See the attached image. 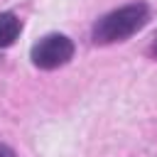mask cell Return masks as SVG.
<instances>
[{"label": "cell", "mask_w": 157, "mask_h": 157, "mask_svg": "<svg viewBox=\"0 0 157 157\" xmlns=\"http://www.w3.org/2000/svg\"><path fill=\"white\" fill-rule=\"evenodd\" d=\"M150 20V7L145 2H130L123 5L108 15H103L96 25H93V42L96 44H113V42H123L128 37H132L135 32H140Z\"/></svg>", "instance_id": "1"}, {"label": "cell", "mask_w": 157, "mask_h": 157, "mask_svg": "<svg viewBox=\"0 0 157 157\" xmlns=\"http://www.w3.org/2000/svg\"><path fill=\"white\" fill-rule=\"evenodd\" d=\"M71 56H74V42L66 34H47L29 52L32 64L37 69H44V71H52V69L69 64Z\"/></svg>", "instance_id": "2"}, {"label": "cell", "mask_w": 157, "mask_h": 157, "mask_svg": "<svg viewBox=\"0 0 157 157\" xmlns=\"http://www.w3.org/2000/svg\"><path fill=\"white\" fill-rule=\"evenodd\" d=\"M22 32V22L15 12H0V47H12Z\"/></svg>", "instance_id": "3"}, {"label": "cell", "mask_w": 157, "mask_h": 157, "mask_svg": "<svg viewBox=\"0 0 157 157\" xmlns=\"http://www.w3.org/2000/svg\"><path fill=\"white\" fill-rule=\"evenodd\" d=\"M0 157H17V155H15V150H12V147H7V145H2V142H0Z\"/></svg>", "instance_id": "4"}, {"label": "cell", "mask_w": 157, "mask_h": 157, "mask_svg": "<svg viewBox=\"0 0 157 157\" xmlns=\"http://www.w3.org/2000/svg\"><path fill=\"white\" fill-rule=\"evenodd\" d=\"M150 52H152V54L157 56V37H155V42H152V47H150Z\"/></svg>", "instance_id": "5"}]
</instances>
